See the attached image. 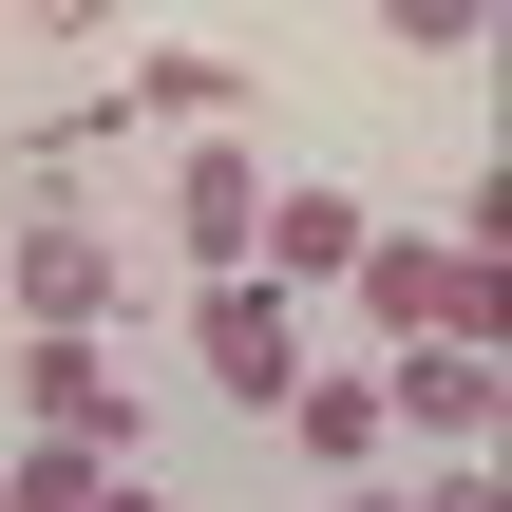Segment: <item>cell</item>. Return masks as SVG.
I'll list each match as a JSON object with an SVG mask.
<instances>
[{
    "mask_svg": "<svg viewBox=\"0 0 512 512\" xmlns=\"http://www.w3.org/2000/svg\"><path fill=\"white\" fill-rule=\"evenodd\" d=\"M171 228H190L209 285H247V247H266V171H247V152H171Z\"/></svg>",
    "mask_w": 512,
    "mask_h": 512,
    "instance_id": "6da1fadb",
    "label": "cell"
},
{
    "mask_svg": "<svg viewBox=\"0 0 512 512\" xmlns=\"http://www.w3.org/2000/svg\"><path fill=\"white\" fill-rule=\"evenodd\" d=\"M190 323H209V399H285V380H304V323H285V285H209Z\"/></svg>",
    "mask_w": 512,
    "mask_h": 512,
    "instance_id": "7a4b0ae2",
    "label": "cell"
},
{
    "mask_svg": "<svg viewBox=\"0 0 512 512\" xmlns=\"http://www.w3.org/2000/svg\"><path fill=\"white\" fill-rule=\"evenodd\" d=\"M19 399H38V437H76V456H133V380H114L95 342H19Z\"/></svg>",
    "mask_w": 512,
    "mask_h": 512,
    "instance_id": "3957f363",
    "label": "cell"
},
{
    "mask_svg": "<svg viewBox=\"0 0 512 512\" xmlns=\"http://www.w3.org/2000/svg\"><path fill=\"white\" fill-rule=\"evenodd\" d=\"M247 266H266L285 304L342 285V266H361V190H266V247H247Z\"/></svg>",
    "mask_w": 512,
    "mask_h": 512,
    "instance_id": "277c9868",
    "label": "cell"
},
{
    "mask_svg": "<svg viewBox=\"0 0 512 512\" xmlns=\"http://www.w3.org/2000/svg\"><path fill=\"white\" fill-rule=\"evenodd\" d=\"M19 304H38V342H95L114 323V247L95 228H19Z\"/></svg>",
    "mask_w": 512,
    "mask_h": 512,
    "instance_id": "5b68a950",
    "label": "cell"
},
{
    "mask_svg": "<svg viewBox=\"0 0 512 512\" xmlns=\"http://www.w3.org/2000/svg\"><path fill=\"white\" fill-rule=\"evenodd\" d=\"M380 418H418V437H494L512 399H494V361H475V342H399V380H380Z\"/></svg>",
    "mask_w": 512,
    "mask_h": 512,
    "instance_id": "8992f818",
    "label": "cell"
},
{
    "mask_svg": "<svg viewBox=\"0 0 512 512\" xmlns=\"http://www.w3.org/2000/svg\"><path fill=\"white\" fill-rule=\"evenodd\" d=\"M285 418H304V456H380V437H399L380 380H285Z\"/></svg>",
    "mask_w": 512,
    "mask_h": 512,
    "instance_id": "52a82bcc",
    "label": "cell"
},
{
    "mask_svg": "<svg viewBox=\"0 0 512 512\" xmlns=\"http://www.w3.org/2000/svg\"><path fill=\"white\" fill-rule=\"evenodd\" d=\"M114 494V475H95V456H76V437H38V456H19V475H0V512H95Z\"/></svg>",
    "mask_w": 512,
    "mask_h": 512,
    "instance_id": "ba28073f",
    "label": "cell"
},
{
    "mask_svg": "<svg viewBox=\"0 0 512 512\" xmlns=\"http://www.w3.org/2000/svg\"><path fill=\"white\" fill-rule=\"evenodd\" d=\"M133 95H152V114H209V133H228V114H247V76H228V57H152V76H133Z\"/></svg>",
    "mask_w": 512,
    "mask_h": 512,
    "instance_id": "9c48e42d",
    "label": "cell"
},
{
    "mask_svg": "<svg viewBox=\"0 0 512 512\" xmlns=\"http://www.w3.org/2000/svg\"><path fill=\"white\" fill-rule=\"evenodd\" d=\"M418 512H512V494H494V475H437V494H418Z\"/></svg>",
    "mask_w": 512,
    "mask_h": 512,
    "instance_id": "30bf717a",
    "label": "cell"
},
{
    "mask_svg": "<svg viewBox=\"0 0 512 512\" xmlns=\"http://www.w3.org/2000/svg\"><path fill=\"white\" fill-rule=\"evenodd\" d=\"M342 512H418V494H342Z\"/></svg>",
    "mask_w": 512,
    "mask_h": 512,
    "instance_id": "8fae6325",
    "label": "cell"
},
{
    "mask_svg": "<svg viewBox=\"0 0 512 512\" xmlns=\"http://www.w3.org/2000/svg\"><path fill=\"white\" fill-rule=\"evenodd\" d=\"M95 512H152V494H95Z\"/></svg>",
    "mask_w": 512,
    "mask_h": 512,
    "instance_id": "7c38bea8",
    "label": "cell"
}]
</instances>
